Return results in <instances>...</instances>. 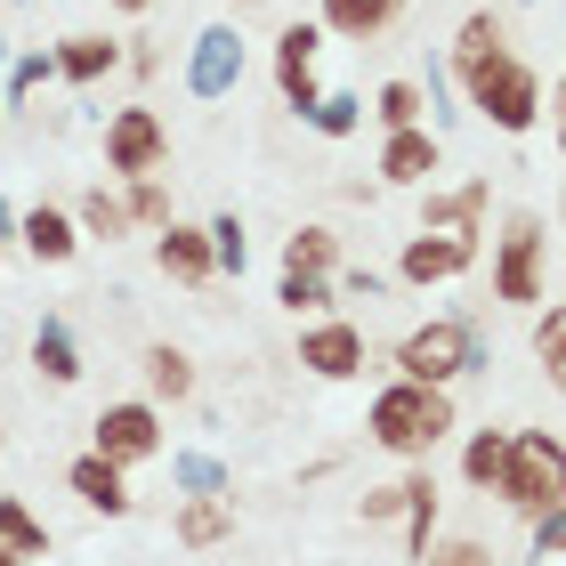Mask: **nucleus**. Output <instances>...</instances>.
Listing matches in <instances>:
<instances>
[{
	"mask_svg": "<svg viewBox=\"0 0 566 566\" xmlns=\"http://www.w3.org/2000/svg\"><path fill=\"white\" fill-rule=\"evenodd\" d=\"M453 429H461L453 389H429V380H405V373H389L373 389V405H365V437L389 461H429Z\"/></svg>",
	"mask_w": 566,
	"mask_h": 566,
	"instance_id": "obj_1",
	"label": "nucleus"
},
{
	"mask_svg": "<svg viewBox=\"0 0 566 566\" xmlns=\"http://www.w3.org/2000/svg\"><path fill=\"white\" fill-rule=\"evenodd\" d=\"M485 365H494V340H485V324L461 316V307H446V316H421V324L389 348V373L429 380V389H461V380H478Z\"/></svg>",
	"mask_w": 566,
	"mask_h": 566,
	"instance_id": "obj_2",
	"label": "nucleus"
},
{
	"mask_svg": "<svg viewBox=\"0 0 566 566\" xmlns=\"http://www.w3.org/2000/svg\"><path fill=\"white\" fill-rule=\"evenodd\" d=\"M453 90H461V114H478L485 130H502V138H526L534 122H543V106H551L543 65L518 57V49H494L485 65L453 73Z\"/></svg>",
	"mask_w": 566,
	"mask_h": 566,
	"instance_id": "obj_3",
	"label": "nucleus"
},
{
	"mask_svg": "<svg viewBox=\"0 0 566 566\" xmlns=\"http://www.w3.org/2000/svg\"><path fill=\"white\" fill-rule=\"evenodd\" d=\"M494 494L510 518H543V510L566 502V437L558 429H510V453H502V478H494Z\"/></svg>",
	"mask_w": 566,
	"mask_h": 566,
	"instance_id": "obj_4",
	"label": "nucleus"
},
{
	"mask_svg": "<svg viewBox=\"0 0 566 566\" xmlns=\"http://www.w3.org/2000/svg\"><path fill=\"white\" fill-rule=\"evenodd\" d=\"M551 300V219L543 211H502V235H494V307H543Z\"/></svg>",
	"mask_w": 566,
	"mask_h": 566,
	"instance_id": "obj_5",
	"label": "nucleus"
},
{
	"mask_svg": "<svg viewBox=\"0 0 566 566\" xmlns=\"http://www.w3.org/2000/svg\"><path fill=\"white\" fill-rule=\"evenodd\" d=\"M90 453H106L114 470H146V461H163V453H170L163 405H154V397H122V405H106V413L90 421Z\"/></svg>",
	"mask_w": 566,
	"mask_h": 566,
	"instance_id": "obj_6",
	"label": "nucleus"
},
{
	"mask_svg": "<svg viewBox=\"0 0 566 566\" xmlns=\"http://www.w3.org/2000/svg\"><path fill=\"white\" fill-rule=\"evenodd\" d=\"M106 178H146V170H170V122L154 106H114L106 114Z\"/></svg>",
	"mask_w": 566,
	"mask_h": 566,
	"instance_id": "obj_7",
	"label": "nucleus"
},
{
	"mask_svg": "<svg viewBox=\"0 0 566 566\" xmlns=\"http://www.w3.org/2000/svg\"><path fill=\"white\" fill-rule=\"evenodd\" d=\"M365 365H373L365 324H348V316H307L300 324V373L307 380H365Z\"/></svg>",
	"mask_w": 566,
	"mask_h": 566,
	"instance_id": "obj_8",
	"label": "nucleus"
},
{
	"mask_svg": "<svg viewBox=\"0 0 566 566\" xmlns=\"http://www.w3.org/2000/svg\"><path fill=\"white\" fill-rule=\"evenodd\" d=\"M478 235H446V227H413L405 235V251H397V283L405 292H429V283H461L478 268Z\"/></svg>",
	"mask_w": 566,
	"mask_h": 566,
	"instance_id": "obj_9",
	"label": "nucleus"
},
{
	"mask_svg": "<svg viewBox=\"0 0 566 566\" xmlns=\"http://www.w3.org/2000/svg\"><path fill=\"white\" fill-rule=\"evenodd\" d=\"M324 24L316 17H300V24H283V33H275V97H283V106H292V114H307V106H316V97H324Z\"/></svg>",
	"mask_w": 566,
	"mask_h": 566,
	"instance_id": "obj_10",
	"label": "nucleus"
},
{
	"mask_svg": "<svg viewBox=\"0 0 566 566\" xmlns=\"http://www.w3.org/2000/svg\"><path fill=\"white\" fill-rule=\"evenodd\" d=\"M243 65H251V49H243V33H235V24H202V33L187 41V90L202 97V106L235 97Z\"/></svg>",
	"mask_w": 566,
	"mask_h": 566,
	"instance_id": "obj_11",
	"label": "nucleus"
},
{
	"mask_svg": "<svg viewBox=\"0 0 566 566\" xmlns=\"http://www.w3.org/2000/svg\"><path fill=\"white\" fill-rule=\"evenodd\" d=\"M380 187H437V170H446V138L413 122V130H380V154H373Z\"/></svg>",
	"mask_w": 566,
	"mask_h": 566,
	"instance_id": "obj_12",
	"label": "nucleus"
},
{
	"mask_svg": "<svg viewBox=\"0 0 566 566\" xmlns=\"http://www.w3.org/2000/svg\"><path fill=\"white\" fill-rule=\"evenodd\" d=\"M494 219V178H453V187H421V227H446V235H478Z\"/></svg>",
	"mask_w": 566,
	"mask_h": 566,
	"instance_id": "obj_13",
	"label": "nucleus"
},
{
	"mask_svg": "<svg viewBox=\"0 0 566 566\" xmlns=\"http://www.w3.org/2000/svg\"><path fill=\"white\" fill-rule=\"evenodd\" d=\"M65 485H73V502L97 510V518H130L138 494H130V470H114L106 453H73L65 461Z\"/></svg>",
	"mask_w": 566,
	"mask_h": 566,
	"instance_id": "obj_14",
	"label": "nucleus"
},
{
	"mask_svg": "<svg viewBox=\"0 0 566 566\" xmlns=\"http://www.w3.org/2000/svg\"><path fill=\"white\" fill-rule=\"evenodd\" d=\"M154 268H163L170 283H187V292L219 283V268H211V235H202L195 219H170V227H154Z\"/></svg>",
	"mask_w": 566,
	"mask_h": 566,
	"instance_id": "obj_15",
	"label": "nucleus"
},
{
	"mask_svg": "<svg viewBox=\"0 0 566 566\" xmlns=\"http://www.w3.org/2000/svg\"><path fill=\"white\" fill-rule=\"evenodd\" d=\"M17 251H33L41 268H65L82 251V219L65 202H33V211H17Z\"/></svg>",
	"mask_w": 566,
	"mask_h": 566,
	"instance_id": "obj_16",
	"label": "nucleus"
},
{
	"mask_svg": "<svg viewBox=\"0 0 566 566\" xmlns=\"http://www.w3.org/2000/svg\"><path fill=\"white\" fill-rule=\"evenodd\" d=\"M170 534H178V551H219V543H235V494H178Z\"/></svg>",
	"mask_w": 566,
	"mask_h": 566,
	"instance_id": "obj_17",
	"label": "nucleus"
},
{
	"mask_svg": "<svg viewBox=\"0 0 566 566\" xmlns=\"http://www.w3.org/2000/svg\"><path fill=\"white\" fill-rule=\"evenodd\" d=\"M324 41H380L405 24V0H316Z\"/></svg>",
	"mask_w": 566,
	"mask_h": 566,
	"instance_id": "obj_18",
	"label": "nucleus"
},
{
	"mask_svg": "<svg viewBox=\"0 0 566 566\" xmlns=\"http://www.w3.org/2000/svg\"><path fill=\"white\" fill-rule=\"evenodd\" d=\"M24 356H33V373L49 389H73V380H82V332H73V316H41Z\"/></svg>",
	"mask_w": 566,
	"mask_h": 566,
	"instance_id": "obj_19",
	"label": "nucleus"
},
{
	"mask_svg": "<svg viewBox=\"0 0 566 566\" xmlns=\"http://www.w3.org/2000/svg\"><path fill=\"white\" fill-rule=\"evenodd\" d=\"M275 275H316V283H332V275H340V227H324V219L292 227V235H283V268H275Z\"/></svg>",
	"mask_w": 566,
	"mask_h": 566,
	"instance_id": "obj_20",
	"label": "nucleus"
},
{
	"mask_svg": "<svg viewBox=\"0 0 566 566\" xmlns=\"http://www.w3.org/2000/svg\"><path fill=\"white\" fill-rule=\"evenodd\" d=\"M437 502H446V494H437V470H429V461H405V558H421L429 543H437Z\"/></svg>",
	"mask_w": 566,
	"mask_h": 566,
	"instance_id": "obj_21",
	"label": "nucleus"
},
{
	"mask_svg": "<svg viewBox=\"0 0 566 566\" xmlns=\"http://www.w3.org/2000/svg\"><path fill=\"white\" fill-rule=\"evenodd\" d=\"M114 65H122V41L114 33H65L57 41V82H73V90H97Z\"/></svg>",
	"mask_w": 566,
	"mask_h": 566,
	"instance_id": "obj_22",
	"label": "nucleus"
},
{
	"mask_svg": "<svg viewBox=\"0 0 566 566\" xmlns=\"http://www.w3.org/2000/svg\"><path fill=\"white\" fill-rule=\"evenodd\" d=\"M526 348H534V373H543V389H558V405H566V300H543V307H534Z\"/></svg>",
	"mask_w": 566,
	"mask_h": 566,
	"instance_id": "obj_23",
	"label": "nucleus"
},
{
	"mask_svg": "<svg viewBox=\"0 0 566 566\" xmlns=\"http://www.w3.org/2000/svg\"><path fill=\"white\" fill-rule=\"evenodd\" d=\"M138 373H146V397H154V405H187V397H195V356L170 348V340H154Z\"/></svg>",
	"mask_w": 566,
	"mask_h": 566,
	"instance_id": "obj_24",
	"label": "nucleus"
},
{
	"mask_svg": "<svg viewBox=\"0 0 566 566\" xmlns=\"http://www.w3.org/2000/svg\"><path fill=\"white\" fill-rule=\"evenodd\" d=\"M49 82H57V49H9V82H0V106L24 114Z\"/></svg>",
	"mask_w": 566,
	"mask_h": 566,
	"instance_id": "obj_25",
	"label": "nucleus"
},
{
	"mask_svg": "<svg viewBox=\"0 0 566 566\" xmlns=\"http://www.w3.org/2000/svg\"><path fill=\"white\" fill-rule=\"evenodd\" d=\"M380 130H413V122H429V90L413 82V73H389V82L373 90V106H365Z\"/></svg>",
	"mask_w": 566,
	"mask_h": 566,
	"instance_id": "obj_26",
	"label": "nucleus"
},
{
	"mask_svg": "<svg viewBox=\"0 0 566 566\" xmlns=\"http://www.w3.org/2000/svg\"><path fill=\"white\" fill-rule=\"evenodd\" d=\"M502 453H510V429H470L461 437V485H470V494H494V478H502Z\"/></svg>",
	"mask_w": 566,
	"mask_h": 566,
	"instance_id": "obj_27",
	"label": "nucleus"
},
{
	"mask_svg": "<svg viewBox=\"0 0 566 566\" xmlns=\"http://www.w3.org/2000/svg\"><path fill=\"white\" fill-rule=\"evenodd\" d=\"M73 219H82V235H97V243H122V235H138V219H130V195H114V187H90L82 202H73Z\"/></svg>",
	"mask_w": 566,
	"mask_h": 566,
	"instance_id": "obj_28",
	"label": "nucleus"
},
{
	"mask_svg": "<svg viewBox=\"0 0 566 566\" xmlns=\"http://www.w3.org/2000/svg\"><path fill=\"white\" fill-rule=\"evenodd\" d=\"M170 485L178 494H235V470H227L219 453H202V446H178L170 453Z\"/></svg>",
	"mask_w": 566,
	"mask_h": 566,
	"instance_id": "obj_29",
	"label": "nucleus"
},
{
	"mask_svg": "<svg viewBox=\"0 0 566 566\" xmlns=\"http://www.w3.org/2000/svg\"><path fill=\"white\" fill-rule=\"evenodd\" d=\"M300 122H307L316 138H332V146H340V138H356V130H365V97H356V90H324V97H316V106H307Z\"/></svg>",
	"mask_w": 566,
	"mask_h": 566,
	"instance_id": "obj_30",
	"label": "nucleus"
},
{
	"mask_svg": "<svg viewBox=\"0 0 566 566\" xmlns=\"http://www.w3.org/2000/svg\"><path fill=\"white\" fill-rule=\"evenodd\" d=\"M0 551H17L24 566L49 558V526H41V510H24L17 494H0Z\"/></svg>",
	"mask_w": 566,
	"mask_h": 566,
	"instance_id": "obj_31",
	"label": "nucleus"
},
{
	"mask_svg": "<svg viewBox=\"0 0 566 566\" xmlns=\"http://www.w3.org/2000/svg\"><path fill=\"white\" fill-rule=\"evenodd\" d=\"M122 195H130V219H138V235H154V227H170V219H178V202H170V178H163V170H146V178H122Z\"/></svg>",
	"mask_w": 566,
	"mask_h": 566,
	"instance_id": "obj_32",
	"label": "nucleus"
},
{
	"mask_svg": "<svg viewBox=\"0 0 566 566\" xmlns=\"http://www.w3.org/2000/svg\"><path fill=\"white\" fill-rule=\"evenodd\" d=\"M202 235H211V268H219V275H243V268H251L243 211H219V219H202Z\"/></svg>",
	"mask_w": 566,
	"mask_h": 566,
	"instance_id": "obj_33",
	"label": "nucleus"
},
{
	"mask_svg": "<svg viewBox=\"0 0 566 566\" xmlns=\"http://www.w3.org/2000/svg\"><path fill=\"white\" fill-rule=\"evenodd\" d=\"M421 90H429V130L446 138L453 122H461V90H453V65H446V57H429V73H421Z\"/></svg>",
	"mask_w": 566,
	"mask_h": 566,
	"instance_id": "obj_34",
	"label": "nucleus"
},
{
	"mask_svg": "<svg viewBox=\"0 0 566 566\" xmlns=\"http://www.w3.org/2000/svg\"><path fill=\"white\" fill-rule=\"evenodd\" d=\"M275 307H283V316H324L332 283H316V275H275Z\"/></svg>",
	"mask_w": 566,
	"mask_h": 566,
	"instance_id": "obj_35",
	"label": "nucleus"
},
{
	"mask_svg": "<svg viewBox=\"0 0 566 566\" xmlns=\"http://www.w3.org/2000/svg\"><path fill=\"white\" fill-rule=\"evenodd\" d=\"M413 566H494V551H485L478 534H437V543H429Z\"/></svg>",
	"mask_w": 566,
	"mask_h": 566,
	"instance_id": "obj_36",
	"label": "nucleus"
},
{
	"mask_svg": "<svg viewBox=\"0 0 566 566\" xmlns=\"http://www.w3.org/2000/svg\"><path fill=\"white\" fill-rule=\"evenodd\" d=\"M397 292V275H380V268H340V275H332V300H389Z\"/></svg>",
	"mask_w": 566,
	"mask_h": 566,
	"instance_id": "obj_37",
	"label": "nucleus"
},
{
	"mask_svg": "<svg viewBox=\"0 0 566 566\" xmlns=\"http://www.w3.org/2000/svg\"><path fill=\"white\" fill-rule=\"evenodd\" d=\"M356 518H365V526H397V518H405V478H389V485H365Z\"/></svg>",
	"mask_w": 566,
	"mask_h": 566,
	"instance_id": "obj_38",
	"label": "nucleus"
},
{
	"mask_svg": "<svg viewBox=\"0 0 566 566\" xmlns=\"http://www.w3.org/2000/svg\"><path fill=\"white\" fill-rule=\"evenodd\" d=\"M534 558H566V502L534 518Z\"/></svg>",
	"mask_w": 566,
	"mask_h": 566,
	"instance_id": "obj_39",
	"label": "nucleus"
},
{
	"mask_svg": "<svg viewBox=\"0 0 566 566\" xmlns=\"http://www.w3.org/2000/svg\"><path fill=\"white\" fill-rule=\"evenodd\" d=\"M122 65H130L138 82H154V73H163V41H146V33H130V49H122Z\"/></svg>",
	"mask_w": 566,
	"mask_h": 566,
	"instance_id": "obj_40",
	"label": "nucleus"
},
{
	"mask_svg": "<svg viewBox=\"0 0 566 566\" xmlns=\"http://www.w3.org/2000/svg\"><path fill=\"white\" fill-rule=\"evenodd\" d=\"M9 251H17V211L0 202V260H9Z\"/></svg>",
	"mask_w": 566,
	"mask_h": 566,
	"instance_id": "obj_41",
	"label": "nucleus"
},
{
	"mask_svg": "<svg viewBox=\"0 0 566 566\" xmlns=\"http://www.w3.org/2000/svg\"><path fill=\"white\" fill-rule=\"evenodd\" d=\"M543 114H558V154H566V65H558V106H543Z\"/></svg>",
	"mask_w": 566,
	"mask_h": 566,
	"instance_id": "obj_42",
	"label": "nucleus"
},
{
	"mask_svg": "<svg viewBox=\"0 0 566 566\" xmlns=\"http://www.w3.org/2000/svg\"><path fill=\"white\" fill-rule=\"evenodd\" d=\"M106 9H114V17H146V9H154V0H106Z\"/></svg>",
	"mask_w": 566,
	"mask_h": 566,
	"instance_id": "obj_43",
	"label": "nucleus"
},
{
	"mask_svg": "<svg viewBox=\"0 0 566 566\" xmlns=\"http://www.w3.org/2000/svg\"><path fill=\"white\" fill-rule=\"evenodd\" d=\"M0 82H9V33H0ZM0 122H9V106H0Z\"/></svg>",
	"mask_w": 566,
	"mask_h": 566,
	"instance_id": "obj_44",
	"label": "nucleus"
},
{
	"mask_svg": "<svg viewBox=\"0 0 566 566\" xmlns=\"http://www.w3.org/2000/svg\"><path fill=\"white\" fill-rule=\"evenodd\" d=\"M558 227H566V178H558Z\"/></svg>",
	"mask_w": 566,
	"mask_h": 566,
	"instance_id": "obj_45",
	"label": "nucleus"
},
{
	"mask_svg": "<svg viewBox=\"0 0 566 566\" xmlns=\"http://www.w3.org/2000/svg\"><path fill=\"white\" fill-rule=\"evenodd\" d=\"M0 566H24V558H17V551H0Z\"/></svg>",
	"mask_w": 566,
	"mask_h": 566,
	"instance_id": "obj_46",
	"label": "nucleus"
},
{
	"mask_svg": "<svg viewBox=\"0 0 566 566\" xmlns=\"http://www.w3.org/2000/svg\"><path fill=\"white\" fill-rule=\"evenodd\" d=\"M235 9H268V0H235Z\"/></svg>",
	"mask_w": 566,
	"mask_h": 566,
	"instance_id": "obj_47",
	"label": "nucleus"
},
{
	"mask_svg": "<svg viewBox=\"0 0 566 566\" xmlns=\"http://www.w3.org/2000/svg\"><path fill=\"white\" fill-rule=\"evenodd\" d=\"M0 453H9V429H0Z\"/></svg>",
	"mask_w": 566,
	"mask_h": 566,
	"instance_id": "obj_48",
	"label": "nucleus"
},
{
	"mask_svg": "<svg viewBox=\"0 0 566 566\" xmlns=\"http://www.w3.org/2000/svg\"><path fill=\"white\" fill-rule=\"evenodd\" d=\"M17 9H24V0H17Z\"/></svg>",
	"mask_w": 566,
	"mask_h": 566,
	"instance_id": "obj_49",
	"label": "nucleus"
}]
</instances>
